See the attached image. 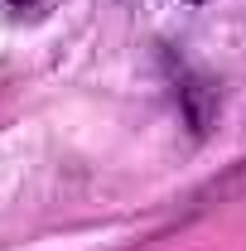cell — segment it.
<instances>
[{"instance_id": "obj_1", "label": "cell", "mask_w": 246, "mask_h": 251, "mask_svg": "<svg viewBox=\"0 0 246 251\" xmlns=\"http://www.w3.org/2000/svg\"><path fill=\"white\" fill-rule=\"evenodd\" d=\"M188 5H203V0H188Z\"/></svg>"}]
</instances>
